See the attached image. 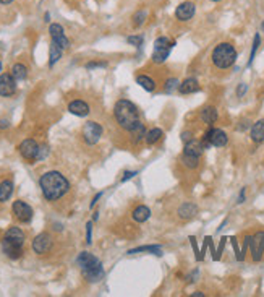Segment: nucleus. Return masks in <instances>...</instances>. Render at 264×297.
I'll list each match as a JSON object with an SVG mask.
<instances>
[{
  "label": "nucleus",
  "instance_id": "1a4fd4ad",
  "mask_svg": "<svg viewBox=\"0 0 264 297\" xmlns=\"http://www.w3.org/2000/svg\"><path fill=\"white\" fill-rule=\"evenodd\" d=\"M33 252L36 255H45L49 254L50 250H52L54 247V239L52 235H50L49 233H41L38 234L36 237L33 239Z\"/></svg>",
  "mask_w": 264,
  "mask_h": 297
},
{
  "label": "nucleus",
  "instance_id": "7ed1b4c3",
  "mask_svg": "<svg viewBox=\"0 0 264 297\" xmlns=\"http://www.w3.org/2000/svg\"><path fill=\"white\" fill-rule=\"evenodd\" d=\"M76 263L81 268V273H83L84 279L89 281V283H98L104 278V266L101 263V260L98 256H94L89 252H81L76 258Z\"/></svg>",
  "mask_w": 264,
  "mask_h": 297
},
{
  "label": "nucleus",
  "instance_id": "0eeeda50",
  "mask_svg": "<svg viewBox=\"0 0 264 297\" xmlns=\"http://www.w3.org/2000/svg\"><path fill=\"white\" fill-rule=\"evenodd\" d=\"M39 147L41 145H38V142L34 138H26L20 143L18 151H20V154H21L23 159H26L28 163H34V161H38Z\"/></svg>",
  "mask_w": 264,
  "mask_h": 297
},
{
  "label": "nucleus",
  "instance_id": "c756f323",
  "mask_svg": "<svg viewBox=\"0 0 264 297\" xmlns=\"http://www.w3.org/2000/svg\"><path fill=\"white\" fill-rule=\"evenodd\" d=\"M146 132H148V130H146L143 122H141L136 128L131 130V132H130V138H131V142H133V145H140V142H143L144 137H146Z\"/></svg>",
  "mask_w": 264,
  "mask_h": 297
},
{
  "label": "nucleus",
  "instance_id": "c85d7f7f",
  "mask_svg": "<svg viewBox=\"0 0 264 297\" xmlns=\"http://www.w3.org/2000/svg\"><path fill=\"white\" fill-rule=\"evenodd\" d=\"M10 73L13 75V78L17 80V82H23V80H26V77H28V67L24 64L18 62L12 67V72Z\"/></svg>",
  "mask_w": 264,
  "mask_h": 297
},
{
  "label": "nucleus",
  "instance_id": "2f4dec72",
  "mask_svg": "<svg viewBox=\"0 0 264 297\" xmlns=\"http://www.w3.org/2000/svg\"><path fill=\"white\" fill-rule=\"evenodd\" d=\"M146 20H148V12L146 10H138L131 17V24H133V28H141L146 23Z\"/></svg>",
  "mask_w": 264,
  "mask_h": 297
},
{
  "label": "nucleus",
  "instance_id": "c03bdc74",
  "mask_svg": "<svg viewBox=\"0 0 264 297\" xmlns=\"http://www.w3.org/2000/svg\"><path fill=\"white\" fill-rule=\"evenodd\" d=\"M8 125H10V122H8V120L7 119H3V120H0V128H7L8 127Z\"/></svg>",
  "mask_w": 264,
  "mask_h": 297
},
{
  "label": "nucleus",
  "instance_id": "8fccbe9b",
  "mask_svg": "<svg viewBox=\"0 0 264 297\" xmlns=\"http://www.w3.org/2000/svg\"><path fill=\"white\" fill-rule=\"evenodd\" d=\"M261 29H263V31H264V21L261 23Z\"/></svg>",
  "mask_w": 264,
  "mask_h": 297
},
{
  "label": "nucleus",
  "instance_id": "bb28decb",
  "mask_svg": "<svg viewBox=\"0 0 264 297\" xmlns=\"http://www.w3.org/2000/svg\"><path fill=\"white\" fill-rule=\"evenodd\" d=\"M180 164L183 166L185 169H188V170H195V169L200 168V164H201V158H195V156H188V154L182 153V156H180Z\"/></svg>",
  "mask_w": 264,
  "mask_h": 297
},
{
  "label": "nucleus",
  "instance_id": "412c9836",
  "mask_svg": "<svg viewBox=\"0 0 264 297\" xmlns=\"http://www.w3.org/2000/svg\"><path fill=\"white\" fill-rule=\"evenodd\" d=\"M200 89H201L200 82H198L196 78H193V77L183 80V82L179 85V93L180 94H193V93H198Z\"/></svg>",
  "mask_w": 264,
  "mask_h": 297
},
{
  "label": "nucleus",
  "instance_id": "79ce46f5",
  "mask_svg": "<svg viewBox=\"0 0 264 297\" xmlns=\"http://www.w3.org/2000/svg\"><path fill=\"white\" fill-rule=\"evenodd\" d=\"M191 138H193L191 132H183V133H182V140H183V143H186V142H188V140H191Z\"/></svg>",
  "mask_w": 264,
  "mask_h": 297
},
{
  "label": "nucleus",
  "instance_id": "58836bf2",
  "mask_svg": "<svg viewBox=\"0 0 264 297\" xmlns=\"http://www.w3.org/2000/svg\"><path fill=\"white\" fill-rule=\"evenodd\" d=\"M190 244H191V247H193V252H195V254H196V260L200 261V260L203 258V256H201V252H200V249H198L196 239L193 237V235H191V237H190Z\"/></svg>",
  "mask_w": 264,
  "mask_h": 297
},
{
  "label": "nucleus",
  "instance_id": "9d476101",
  "mask_svg": "<svg viewBox=\"0 0 264 297\" xmlns=\"http://www.w3.org/2000/svg\"><path fill=\"white\" fill-rule=\"evenodd\" d=\"M12 213L13 216L17 218L20 223H31V219H33V208L29 206L26 201H23V200H17V201H13V205H12Z\"/></svg>",
  "mask_w": 264,
  "mask_h": 297
},
{
  "label": "nucleus",
  "instance_id": "f704fd0d",
  "mask_svg": "<svg viewBox=\"0 0 264 297\" xmlns=\"http://www.w3.org/2000/svg\"><path fill=\"white\" fill-rule=\"evenodd\" d=\"M179 85H180V82L177 78H169L165 82V85H164V91L165 93H172V91H175V89H179Z\"/></svg>",
  "mask_w": 264,
  "mask_h": 297
},
{
  "label": "nucleus",
  "instance_id": "aec40b11",
  "mask_svg": "<svg viewBox=\"0 0 264 297\" xmlns=\"http://www.w3.org/2000/svg\"><path fill=\"white\" fill-rule=\"evenodd\" d=\"M250 138H251V142L256 145H261L264 142V119L256 120V122L251 125Z\"/></svg>",
  "mask_w": 264,
  "mask_h": 297
},
{
  "label": "nucleus",
  "instance_id": "b1692460",
  "mask_svg": "<svg viewBox=\"0 0 264 297\" xmlns=\"http://www.w3.org/2000/svg\"><path fill=\"white\" fill-rule=\"evenodd\" d=\"M172 49H174V46H169V47H154V50H152V55H151V60L156 65L164 64L165 60L169 59Z\"/></svg>",
  "mask_w": 264,
  "mask_h": 297
},
{
  "label": "nucleus",
  "instance_id": "09e8293b",
  "mask_svg": "<svg viewBox=\"0 0 264 297\" xmlns=\"http://www.w3.org/2000/svg\"><path fill=\"white\" fill-rule=\"evenodd\" d=\"M99 219V211H96V213L93 214V221H98Z\"/></svg>",
  "mask_w": 264,
  "mask_h": 297
},
{
  "label": "nucleus",
  "instance_id": "2eb2a0df",
  "mask_svg": "<svg viewBox=\"0 0 264 297\" xmlns=\"http://www.w3.org/2000/svg\"><path fill=\"white\" fill-rule=\"evenodd\" d=\"M68 112L76 115V117H86L89 115L91 109H89V104L86 103L83 99H75L72 103H68Z\"/></svg>",
  "mask_w": 264,
  "mask_h": 297
},
{
  "label": "nucleus",
  "instance_id": "a19ab883",
  "mask_svg": "<svg viewBox=\"0 0 264 297\" xmlns=\"http://www.w3.org/2000/svg\"><path fill=\"white\" fill-rule=\"evenodd\" d=\"M135 175H138V172H136V170H125V172H123V177H122V182H126V180L133 179Z\"/></svg>",
  "mask_w": 264,
  "mask_h": 297
},
{
  "label": "nucleus",
  "instance_id": "473e14b6",
  "mask_svg": "<svg viewBox=\"0 0 264 297\" xmlns=\"http://www.w3.org/2000/svg\"><path fill=\"white\" fill-rule=\"evenodd\" d=\"M261 44V36L260 34H255V39H253V47H251V54H250V60H248V67L253 64V60H255V55L258 52V47H260Z\"/></svg>",
  "mask_w": 264,
  "mask_h": 297
},
{
  "label": "nucleus",
  "instance_id": "603ef678",
  "mask_svg": "<svg viewBox=\"0 0 264 297\" xmlns=\"http://www.w3.org/2000/svg\"><path fill=\"white\" fill-rule=\"evenodd\" d=\"M0 72H2V62H0Z\"/></svg>",
  "mask_w": 264,
  "mask_h": 297
},
{
  "label": "nucleus",
  "instance_id": "f8f14e48",
  "mask_svg": "<svg viewBox=\"0 0 264 297\" xmlns=\"http://www.w3.org/2000/svg\"><path fill=\"white\" fill-rule=\"evenodd\" d=\"M17 93V80L13 78L12 73H2L0 75V96L10 98Z\"/></svg>",
  "mask_w": 264,
  "mask_h": 297
},
{
  "label": "nucleus",
  "instance_id": "6e6552de",
  "mask_svg": "<svg viewBox=\"0 0 264 297\" xmlns=\"http://www.w3.org/2000/svg\"><path fill=\"white\" fill-rule=\"evenodd\" d=\"M250 254L251 260L258 263L264 256V231H258L253 235H250Z\"/></svg>",
  "mask_w": 264,
  "mask_h": 297
},
{
  "label": "nucleus",
  "instance_id": "20e7f679",
  "mask_svg": "<svg viewBox=\"0 0 264 297\" xmlns=\"http://www.w3.org/2000/svg\"><path fill=\"white\" fill-rule=\"evenodd\" d=\"M237 49L232 42H219L211 52V62L216 68L228 70L237 62Z\"/></svg>",
  "mask_w": 264,
  "mask_h": 297
},
{
  "label": "nucleus",
  "instance_id": "6ab92c4d",
  "mask_svg": "<svg viewBox=\"0 0 264 297\" xmlns=\"http://www.w3.org/2000/svg\"><path fill=\"white\" fill-rule=\"evenodd\" d=\"M2 250L10 260H18V258H21V256H23V247L15 245V244L8 242V240H5V239H2Z\"/></svg>",
  "mask_w": 264,
  "mask_h": 297
},
{
  "label": "nucleus",
  "instance_id": "f257e3e1",
  "mask_svg": "<svg viewBox=\"0 0 264 297\" xmlns=\"http://www.w3.org/2000/svg\"><path fill=\"white\" fill-rule=\"evenodd\" d=\"M39 187H41V192H42L45 200L57 201L68 193L70 182L62 172H59V170H47V172H44L41 175Z\"/></svg>",
  "mask_w": 264,
  "mask_h": 297
},
{
  "label": "nucleus",
  "instance_id": "39448f33",
  "mask_svg": "<svg viewBox=\"0 0 264 297\" xmlns=\"http://www.w3.org/2000/svg\"><path fill=\"white\" fill-rule=\"evenodd\" d=\"M201 142H203V145H204V148H209V147L224 148L225 145L228 143V137H227V133L222 128L209 127Z\"/></svg>",
  "mask_w": 264,
  "mask_h": 297
},
{
  "label": "nucleus",
  "instance_id": "c9c22d12",
  "mask_svg": "<svg viewBox=\"0 0 264 297\" xmlns=\"http://www.w3.org/2000/svg\"><path fill=\"white\" fill-rule=\"evenodd\" d=\"M84 67L88 70H91V68H104V67H107V62H98V60H94V62H88Z\"/></svg>",
  "mask_w": 264,
  "mask_h": 297
},
{
  "label": "nucleus",
  "instance_id": "f03ea898",
  "mask_svg": "<svg viewBox=\"0 0 264 297\" xmlns=\"http://www.w3.org/2000/svg\"><path fill=\"white\" fill-rule=\"evenodd\" d=\"M114 117L119 124V127L125 132H131L141 124L140 120V110L135 103L130 99H119L114 106Z\"/></svg>",
  "mask_w": 264,
  "mask_h": 297
},
{
  "label": "nucleus",
  "instance_id": "423d86ee",
  "mask_svg": "<svg viewBox=\"0 0 264 297\" xmlns=\"http://www.w3.org/2000/svg\"><path fill=\"white\" fill-rule=\"evenodd\" d=\"M101 137H102V125L98 124V122H93V120H89V122L84 124V127H83V140H84L86 145L93 147V145L99 143Z\"/></svg>",
  "mask_w": 264,
  "mask_h": 297
},
{
  "label": "nucleus",
  "instance_id": "a211bd4d",
  "mask_svg": "<svg viewBox=\"0 0 264 297\" xmlns=\"http://www.w3.org/2000/svg\"><path fill=\"white\" fill-rule=\"evenodd\" d=\"M196 214H198V206L195 203H191V201H185V203H182L179 206V210H177V216H179L182 221L193 219Z\"/></svg>",
  "mask_w": 264,
  "mask_h": 297
},
{
  "label": "nucleus",
  "instance_id": "9b49d317",
  "mask_svg": "<svg viewBox=\"0 0 264 297\" xmlns=\"http://www.w3.org/2000/svg\"><path fill=\"white\" fill-rule=\"evenodd\" d=\"M49 34H50V39H52L55 44H59L63 50L70 47V39L67 38V34H65L62 24L52 23L49 26Z\"/></svg>",
  "mask_w": 264,
  "mask_h": 297
},
{
  "label": "nucleus",
  "instance_id": "cd10ccee",
  "mask_svg": "<svg viewBox=\"0 0 264 297\" xmlns=\"http://www.w3.org/2000/svg\"><path fill=\"white\" fill-rule=\"evenodd\" d=\"M162 137H164V132H162V128L159 127H154L146 132V137H144V142L146 145H149V147H152V145H156L157 142H161Z\"/></svg>",
  "mask_w": 264,
  "mask_h": 297
},
{
  "label": "nucleus",
  "instance_id": "a18cd8bd",
  "mask_svg": "<svg viewBox=\"0 0 264 297\" xmlns=\"http://www.w3.org/2000/svg\"><path fill=\"white\" fill-rule=\"evenodd\" d=\"M243 201H245V189H242L240 197H238V201H237V203H243Z\"/></svg>",
  "mask_w": 264,
  "mask_h": 297
},
{
  "label": "nucleus",
  "instance_id": "ea45409f",
  "mask_svg": "<svg viewBox=\"0 0 264 297\" xmlns=\"http://www.w3.org/2000/svg\"><path fill=\"white\" fill-rule=\"evenodd\" d=\"M246 91H248V86L245 83H240L238 85V88H237V96L238 98H243L246 94Z\"/></svg>",
  "mask_w": 264,
  "mask_h": 297
},
{
  "label": "nucleus",
  "instance_id": "5701e85b",
  "mask_svg": "<svg viewBox=\"0 0 264 297\" xmlns=\"http://www.w3.org/2000/svg\"><path fill=\"white\" fill-rule=\"evenodd\" d=\"M136 83H138L143 89H146V91H149V93H154L156 88H157L156 80L152 78L151 75H144V73L136 75Z\"/></svg>",
  "mask_w": 264,
  "mask_h": 297
},
{
  "label": "nucleus",
  "instance_id": "de8ad7c7",
  "mask_svg": "<svg viewBox=\"0 0 264 297\" xmlns=\"http://www.w3.org/2000/svg\"><path fill=\"white\" fill-rule=\"evenodd\" d=\"M12 2H13V0H0V3H2V5H10Z\"/></svg>",
  "mask_w": 264,
  "mask_h": 297
},
{
  "label": "nucleus",
  "instance_id": "e433bc0d",
  "mask_svg": "<svg viewBox=\"0 0 264 297\" xmlns=\"http://www.w3.org/2000/svg\"><path fill=\"white\" fill-rule=\"evenodd\" d=\"M86 242L88 244L93 242V221H89V223L86 224Z\"/></svg>",
  "mask_w": 264,
  "mask_h": 297
},
{
  "label": "nucleus",
  "instance_id": "f3484780",
  "mask_svg": "<svg viewBox=\"0 0 264 297\" xmlns=\"http://www.w3.org/2000/svg\"><path fill=\"white\" fill-rule=\"evenodd\" d=\"M204 145H203L201 140H196V138H191L188 142L185 143L183 147V153L188 154V156H195V158H201L203 153H204Z\"/></svg>",
  "mask_w": 264,
  "mask_h": 297
},
{
  "label": "nucleus",
  "instance_id": "a878e982",
  "mask_svg": "<svg viewBox=\"0 0 264 297\" xmlns=\"http://www.w3.org/2000/svg\"><path fill=\"white\" fill-rule=\"evenodd\" d=\"M62 55H63V49L60 47L59 44H55L54 41L50 42V46H49V67L52 68L54 65L62 59Z\"/></svg>",
  "mask_w": 264,
  "mask_h": 297
},
{
  "label": "nucleus",
  "instance_id": "4be33fe9",
  "mask_svg": "<svg viewBox=\"0 0 264 297\" xmlns=\"http://www.w3.org/2000/svg\"><path fill=\"white\" fill-rule=\"evenodd\" d=\"M149 218H151V210L146 205H138L133 211H131V219L138 224L146 223Z\"/></svg>",
  "mask_w": 264,
  "mask_h": 297
},
{
  "label": "nucleus",
  "instance_id": "4468645a",
  "mask_svg": "<svg viewBox=\"0 0 264 297\" xmlns=\"http://www.w3.org/2000/svg\"><path fill=\"white\" fill-rule=\"evenodd\" d=\"M3 239L8 240V242L15 244V245H20V247H23V245H24V240H26V235H24V233H23L21 228L12 226V228L7 229V233H5Z\"/></svg>",
  "mask_w": 264,
  "mask_h": 297
},
{
  "label": "nucleus",
  "instance_id": "ddd939ff",
  "mask_svg": "<svg viewBox=\"0 0 264 297\" xmlns=\"http://www.w3.org/2000/svg\"><path fill=\"white\" fill-rule=\"evenodd\" d=\"M196 13V5L190 2V0H186V2H182L179 7L175 8V18L179 20V21L185 23V21H190V20L195 17Z\"/></svg>",
  "mask_w": 264,
  "mask_h": 297
},
{
  "label": "nucleus",
  "instance_id": "4c0bfd02",
  "mask_svg": "<svg viewBox=\"0 0 264 297\" xmlns=\"http://www.w3.org/2000/svg\"><path fill=\"white\" fill-rule=\"evenodd\" d=\"M47 154H49V147L47 145H41L39 147V154H38V161H42L47 158Z\"/></svg>",
  "mask_w": 264,
  "mask_h": 297
},
{
  "label": "nucleus",
  "instance_id": "393cba45",
  "mask_svg": "<svg viewBox=\"0 0 264 297\" xmlns=\"http://www.w3.org/2000/svg\"><path fill=\"white\" fill-rule=\"evenodd\" d=\"M13 182L10 179H5L0 182V203H5L8 201L10 197L13 195Z\"/></svg>",
  "mask_w": 264,
  "mask_h": 297
},
{
  "label": "nucleus",
  "instance_id": "49530a36",
  "mask_svg": "<svg viewBox=\"0 0 264 297\" xmlns=\"http://www.w3.org/2000/svg\"><path fill=\"white\" fill-rule=\"evenodd\" d=\"M191 297H204V294L201 293V291H196V293H193Z\"/></svg>",
  "mask_w": 264,
  "mask_h": 297
},
{
  "label": "nucleus",
  "instance_id": "37998d69",
  "mask_svg": "<svg viewBox=\"0 0 264 297\" xmlns=\"http://www.w3.org/2000/svg\"><path fill=\"white\" fill-rule=\"evenodd\" d=\"M101 197H102V192H99V193H98V195H96V197L93 198V201H91V205H89V206H91V208H94V206H96V203H98V201L101 200Z\"/></svg>",
  "mask_w": 264,
  "mask_h": 297
},
{
  "label": "nucleus",
  "instance_id": "7c9ffc66",
  "mask_svg": "<svg viewBox=\"0 0 264 297\" xmlns=\"http://www.w3.org/2000/svg\"><path fill=\"white\" fill-rule=\"evenodd\" d=\"M141 252H149V254H154L157 256L162 255V247L161 245H143V247H136L128 250V255H135V254H141Z\"/></svg>",
  "mask_w": 264,
  "mask_h": 297
},
{
  "label": "nucleus",
  "instance_id": "3c124183",
  "mask_svg": "<svg viewBox=\"0 0 264 297\" xmlns=\"http://www.w3.org/2000/svg\"><path fill=\"white\" fill-rule=\"evenodd\" d=\"M211 2H221V0H211Z\"/></svg>",
  "mask_w": 264,
  "mask_h": 297
},
{
  "label": "nucleus",
  "instance_id": "dca6fc26",
  "mask_svg": "<svg viewBox=\"0 0 264 297\" xmlns=\"http://www.w3.org/2000/svg\"><path fill=\"white\" fill-rule=\"evenodd\" d=\"M200 119L203 120V124H206L207 127H212L217 120H219V110L214 106H206L204 109H201Z\"/></svg>",
  "mask_w": 264,
  "mask_h": 297
},
{
  "label": "nucleus",
  "instance_id": "72a5a7b5",
  "mask_svg": "<svg viewBox=\"0 0 264 297\" xmlns=\"http://www.w3.org/2000/svg\"><path fill=\"white\" fill-rule=\"evenodd\" d=\"M126 42H128L130 46H133V47H141V46H143V42H144V38L141 36V34H133V36L126 38Z\"/></svg>",
  "mask_w": 264,
  "mask_h": 297
}]
</instances>
